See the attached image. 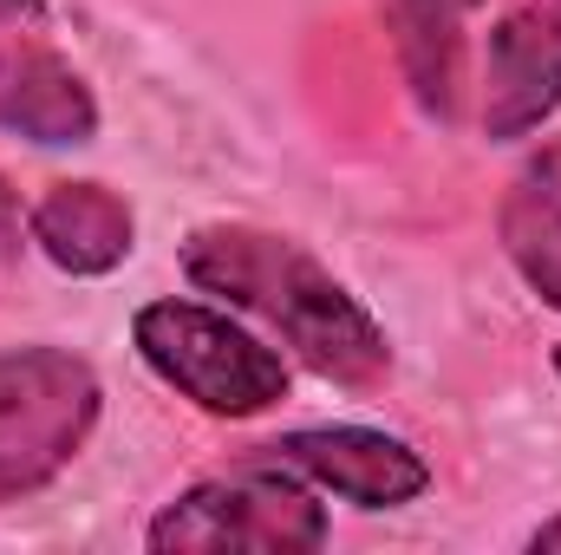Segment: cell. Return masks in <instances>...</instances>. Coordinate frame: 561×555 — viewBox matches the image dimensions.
<instances>
[{
  "label": "cell",
  "mask_w": 561,
  "mask_h": 555,
  "mask_svg": "<svg viewBox=\"0 0 561 555\" xmlns=\"http://www.w3.org/2000/svg\"><path fill=\"white\" fill-rule=\"evenodd\" d=\"M26 242L59 269V275H112L138 249V209L92 177H59L33 196L26 209Z\"/></svg>",
  "instance_id": "cell-8"
},
{
  "label": "cell",
  "mask_w": 561,
  "mask_h": 555,
  "mask_svg": "<svg viewBox=\"0 0 561 555\" xmlns=\"http://www.w3.org/2000/svg\"><path fill=\"white\" fill-rule=\"evenodd\" d=\"M556 373H561V347H556Z\"/></svg>",
  "instance_id": "cell-15"
},
{
  "label": "cell",
  "mask_w": 561,
  "mask_h": 555,
  "mask_svg": "<svg viewBox=\"0 0 561 555\" xmlns=\"http://www.w3.org/2000/svg\"><path fill=\"white\" fill-rule=\"evenodd\" d=\"M327 503L320 490L287 471L280 457L255 451L229 471L196 477L190 490H176L150 530L144 550L157 555H190V550H262V555H313L327 550Z\"/></svg>",
  "instance_id": "cell-3"
},
{
  "label": "cell",
  "mask_w": 561,
  "mask_h": 555,
  "mask_svg": "<svg viewBox=\"0 0 561 555\" xmlns=\"http://www.w3.org/2000/svg\"><path fill=\"white\" fill-rule=\"evenodd\" d=\"M105 386L72 347H0V510L39 497L72 471L85 438L99 431Z\"/></svg>",
  "instance_id": "cell-4"
},
{
  "label": "cell",
  "mask_w": 561,
  "mask_h": 555,
  "mask_svg": "<svg viewBox=\"0 0 561 555\" xmlns=\"http://www.w3.org/2000/svg\"><path fill=\"white\" fill-rule=\"evenodd\" d=\"M463 7H490V0H463Z\"/></svg>",
  "instance_id": "cell-14"
},
{
  "label": "cell",
  "mask_w": 561,
  "mask_h": 555,
  "mask_svg": "<svg viewBox=\"0 0 561 555\" xmlns=\"http://www.w3.org/2000/svg\"><path fill=\"white\" fill-rule=\"evenodd\" d=\"M496 242L523 287L561 314V144H542L496 203Z\"/></svg>",
  "instance_id": "cell-9"
},
{
  "label": "cell",
  "mask_w": 561,
  "mask_h": 555,
  "mask_svg": "<svg viewBox=\"0 0 561 555\" xmlns=\"http://www.w3.org/2000/svg\"><path fill=\"white\" fill-rule=\"evenodd\" d=\"M463 0H379V20L392 33L399 72L412 86L424 118L450 125L457 118V72H463V26H457Z\"/></svg>",
  "instance_id": "cell-10"
},
{
  "label": "cell",
  "mask_w": 561,
  "mask_h": 555,
  "mask_svg": "<svg viewBox=\"0 0 561 555\" xmlns=\"http://www.w3.org/2000/svg\"><path fill=\"white\" fill-rule=\"evenodd\" d=\"M0 132L39 150H79L99 138V99L66 53L46 39H0Z\"/></svg>",
  "instance_id": "cell-7"
},
{
  "label": "cell",
  "mask_w": 561,
  "mask_h": 555,
  "mask_svg": "<svg viewBox=\"0 0 561 555\" xmlns=\"http://www.w3.org/2000/svg\"><path fill=\"white\" fill-rule=\"evenodd\" d=\"M561 112V0H503L483 46V138L523 144Z\"/></svg>",
  "instance_id": "cell-6"
},
{
  "label": "cell",
  "mask_w": 561,
  "mask_h": 555,
  "mask_svg": "<svg viewBox=\"0 0 561 555\" xmlns=\"http://www.w3.org/2000/svg\"><path fill=\"white\" fill-rule=\"evenodd\" d=\"M0 20H39V0H0Z\"/></svg>",
  "instance_id": "cell-13"
},
{
  "label": "cell",
  "mask_w": 561,
  "mask_h": 555,
  "mask_svg": "<svg viewBox=\"0 0 561 555\" xmlns=\"http://www.w3.org/2000/svg\"><path fill=\"white\" fill-rule=\"evenodd\" d=\"M131 347L176 399H190L209 418H262L294 386V366L280 360V347L229 320L222 307L183 301V294L144 301L131 314Z\"/></svg>",
  "instance_id": "cell-2"
},
{
  "label": "cell",
  "mask_w": 561,
  "mask_h": 555,
  "mask_svg": "<svg viewBox=\"0 0 561 555\" xmlns=\"http://www.w3.org/2000/svg\"><path fill=\"white\" fill-rule=\"evenodd\" d=\"M523 550H536V555H561V510L556 517H542L529 536H523Z\"/></svg>",
  "instance_id": "cell-12"
},
{
  "label": "cell",
  "mask_w": 561,
  "mask_h": 555,
  "mask_svg": "<svg viewBox=\"0 0 561 555\" xmlns=\"http://www.w3.org/2000/svg\"><path fill=\"white\" fill-rule=\"evenodd\" d=\"M183 281L196 294H216L222 307L262 320L287 340L300 366H313L327 386L373 393L392 380V340L373 320V307L333 275L307 242L255 229V223H203L183 242Z\"/></svg>",
  "instance_id": "cell-1"
},
{
  "label": "cell",
  "mask_w": 561,
  "mask_h": 555,
  "mask_svg": "<svg viewBox=\"0 0 561 555\" xmlns=\"http://www.w3.org/2000/svg\"><path fill=\"white\" fill-rule=\"evenodd\" d=\"M287 471H300L320 497H340L353 510H405L431 490V464L419 444L379 424H300L262 444Z\"/></svg>",
  "instance_id": "cell-5"
},
{
  "label": "cell",
  "mask_w": 561,
  "mask_h": 555,
  "mask_svg": "<svg viewBox=\"0 0 561 555\" xmlns=\"http://www.w3.org/2000/svg\"><path fill=\"white\" fill-rule=\"evenodd\" d=\"M20 236H26V216H20L13 183L0 177V275H7V269H13V256H20Z\"/></svg>",
  "instance_id": "cell-11"
}]
</instances>
